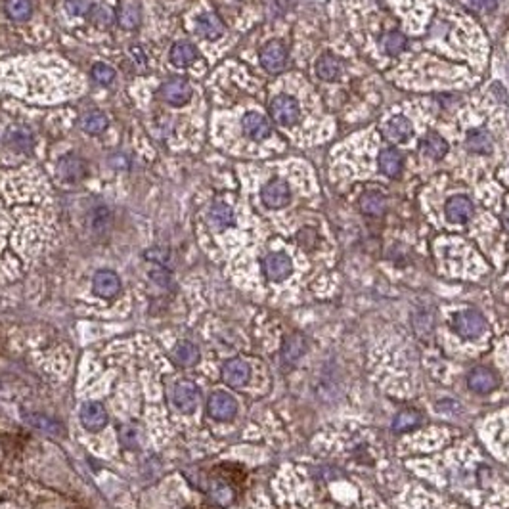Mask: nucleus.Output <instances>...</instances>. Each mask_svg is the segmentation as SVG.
I'll return each instance as SVG.
<instances>
[{
  "label": "nucleus",
  "mask_w": 509,
  "mask_h": 509,
  "mask_svg": "<svg viewBox=\"0 0 509 509\" xmlns=\"http://www.w3.org/2000/svg\"><path fill=\"white\" fill-rule=\"evenodd\" d=\"M454 332L463 339H477L486 332V320L477 310H462L454 316Z\"/></svg>",
  "instance_id": "1"
},
{
  "label": "nucleus",
  "mask_w": 509,
  "mask_h": 509,
  "mask_svg": "<svg viewBox=\"0 0 509 509\" xmlns=\"http://www.w3.org/2000/svg\"><path fill=\"white\" fill-rule=\"evenodd\" d=\"M270 113H272V119L276 121L282 127H291L295 125L299 117H301V108L293 96H276L272 103H270Z\"/></svg>",
  "instance_id": "2"
},
{
  "label": "nucleus",
  "mask_w": 509,
  "mask_h": 509,
  "mask_svg": "<svg viewBox=\"0 0 509 509\" xmlns=\"http://www.w3.org/2000/svg\"><path fill=\"white\" fill-rule=\"evenodd\" d=\"M207 412L209 416L216 419V421H230L238 414V402L236 398L224 393V390H216L209 397L207 402Z\"/></svg>",
  "instance_id": "3"
},
{
  "label": "nucleus",
  "mask_w": 509,
  "mask_h": 509,
  "mask_svg": "<svg viewBox=\"0 0 509 509\" xmlns=\"http://www.w3.org/2000/svg\"><path fill=\"white\" fill-rule=\"evenodd\" d=\"M260 199L262 203L266 205L269 209H282L291 201V190L289 184L282 178H274L270 180L269 184H264V188L260 190Z\"/></svg>",
  "instance_id": "4"
},
{
  "label": "nucleus",
  "mask_w": 509,
  "mask_h": 509,
  "mask_svg": "<svg viewBox=\"0 0 509 509\" xmlns=\"http://www.w3.org/2000/svg\"><path fill=\"white\" fill-rule=\"evenodd\" d=\"M262 270L270 282H284L293 272V262L286 253H270L269 257L262 260Z\"/></svg>",
  "instance_id": "5"
},
{
  "label": "nucleus",
  "mask_w": 509,
  "mask_h": 509,
  "mask_svg": "<svg viewBox=\"0 0 509 509\" xmlns=\"http://www.w3.org/2000/svg\"><path fill=\"white\" fill-rule=\"evenodd\" d=\"M223 380L228 387L243 389L251 380L249 364L240 358H232L223 366Z\"/></svg>",
  "instance_id": "6"
},
{
  "label": "nucleus",
  "mask_w": 509,
  "mask_h": 509,
  "mask_svg": "<svg viewBox=\"0 0 509 509\" xmlns=\"http://www.w3.org/2000/svg\"><path fill=\"white\" fill-rule=\"evenodd\" d=\"M260 64L269 73H280L287 65V50L280 40H272L260 50Z\"/></svg>",
  "instance_id": "7"
},
{
  "label": "nucleus",
  "mask_w": 509,
  "mask_h": 509,
  "mask_svg": "<svg viewBox=\"0 0 509 509\" xmlns=\"http://www.w3.org/2000/svg\"><path fill=\"white\" fill-rule=\"evenodd\" d=\"M173 400L180 412L192 414L199 402V390L192 381H180V383H176L175 390H173Z\"/></svg>",
  "instance_id": "8"
},
{
  "label": "nucleus",
  "mask_w": 509,
  "mask_h": 509,
  "mask_svg": "<svg viewBox=\"0 0 509 509\" xmlns=\"http://www.w3.org/2000/svg\"><path fill=\"white\" fill-rule=\"evenodd\" d=\"M81 423L86 431L98 433L108 425V414L100 402H84L81 408Z\"/></svg>",
  "instance_id": "9"
},
{
  "label": "nucleus",
  "mask_w": 509,
  "mask_h": 509,
  "mask_svg": "<svg viewBox=\"0 0 509 509\" xmlns=\"http://www.w3.org/2000/svg\"><path fill=\"white\" fill-rule=\"evenodd\" d=\"M241 129L245 132V136H249L251 140L255 142H260V140H266L272 132V127H270V121L260 115L257 112H251L247 115H243V121H241Z\"/></svg>",
  "instance_id": "10"
},
{
  "label": "nucleus",
  "mask_w": 509,
  "mask_h": 509,
  "mask_svg": "<svg viewBox=\"0 0 509 509\" xmlns=\"http://www.w3.org/2000/svg\"><path fill=\"white\" fill-rule=\"evenodd\" d=\"M94 293L102 299H113L119 295L121 291V280L113 270H100L94 274L92 280Z\"/></svg>",
  "instance_id": "11"
},
{
  "label": "nucleus",
  "mask_w": 509,
  "mask_h": 509,
  "mask_svg": "<svg viewBox=\"0 0 509 509\" xmlns=\"http://www.w3.org/2000/svg\"><path fill=\"white\" fill-rule=\"evenodd\" d=\"M446 219L450 221V223L456 224H462L467 223L469 219L473 216V203L469 197H465V195H454L450 197L448 201H446Z\"/></svg>",
  "instance_id": "12"
},
{
  "label": "nucleus",
  "mask_w": 509,
  "mask_h": 509,
  "mask_svg": "<svg viewBox=\"0 0 509 509\" xmlns=\"http://www.w3.org/2000/svg\"><path fill=\"white\" fill-rule=\"evenodd\" d=\"M161 98L173 105H184L192 98V86L182 79H173L161 86Z\"/></svg>",
  "instance_id": "13"
},
{
  "label": "nucleus",
  "mask_w": 509,
  "mask_h": 509,
  "mask_svg": "<svg viewBox=\"0 0 509 509\" xmlns=\"http://www.w3.org/2000/svg\"><path fill=\"white\" fill-rule=\"evenodd\" d=\"M316 73L322 81H327V83H334V81H339L345 73V65L337 56L325 52L320 56L318 64H316Z\"/></svg>",
  "instance_id": "14"
},
{
  "label": "nucleus",
  "mask_w": 509,
  "mask_h": 509,
  "mask_svg": "<svg viewBox=\"0 0 509 509\" xmlns=\"http://www.w3.org/2000/svg\"><path fill=\"white\" fill-rule=\"evenodd\" d=\"M25 421H27L29 427L37 429L38 433H42V435L54 436V438H60V436L65 435V427L60 421H56L54 417L42 416V414H27Z\"/></svg>",
  "instance_id": "15"
},
{
  "label": "nucleus",
  "mask_w": 509,
  "mask_h": 509,
  "mask_svg": "<svg viewBox=\"0 0 509 509\" xmlns=\"http://www.w3.org/2000/svg\"><path fill=\"white\" fill-rule=\"evenodd\" d=\"M414 134V129H412V123L404 117V115H397L387 123L385 127V140H389L393 144H402V142H408L410 136Z\"/></svg>",
  "instance_id": "16"
},
{
  "label": "nucleus",
  "mask_w": 509,
  "mask_h": 509,
  "mask_svg": "<svg viewBox=\"0 0 509 509\" xmlns=\"http://www.w3.org/2000/svg\"><path fill=\"white\" fill-rule=\"evenodd\" d=\"M117 21L123 29H136L142 21V8L136 0H121L117 8Z\"/></svg>",
  "instance_id": "17"
},
{
  "label": "nucleus",
  "mask_w": 509,
  "mask_h": 509,
  "mask_svg": "<svg viewBox=\"0 0 509 509\" xmlns=\"http://www.w3.org/2000/svg\"><path fill=\"white\" fill-rule=\"evenodd\" d=\"M467 385H469V389H471L473 393L486 395V393H491V390L496 389L498 380H496V375H494L491 370H486V368H477V370H473L471 373H469Z\"/></svg>",
  "instance_id": "18"
},
{
  "label": "nucleus",
  "mask_w": 509,
  "mask_h": 509,
  "mask_svg": "<svg viewBox=\"0 0 509 509\" xmlns=\"http://www.w3.org/2000/svg\"><path fill=\"white\" fill-rule=\"evenodd\" d=\"M195 29L197 33L203 38H209V40H216L224 35V23L219 19V16L214 14H201L197 21H195Z\"/></svg>",
  "instance_id": "19"
},
{
  "label": "nucleus",
  "mask_w": 509,
  "mask_h": 509,
  "mask_svg": "<svg viewBox=\"0 0 509 509\" xmlns=\"http://www.w3.org/2000/svg\"><path fill=\"white\" fill-rule=\"evenodd\" d=\"M207 223L214 230H226L236 223V216H234L232 207H228L226 203H214L207 213Z\"/></svg>",
  "instance_id": "20"
},
{
  "label": "nucleus",
  "mask_w": 509,
  "mask_h": 509,
  "mask_svg": "<svg viewBox=\"0 0 509 509\" xmlns=\"http://www.w3.org/2000/svg\"><path fill=\"white\" fill-rule=\"evenodd\" d=\"M171 358H173L176 366L190 368V366H194L195 362L199 360V349L192 341H180L171 352Z\"/></svg>",
  "instance_id": "21"
},
{
  "label": "nucleus",
  "mask_w": 509,
  "mask_h": 509,
  "mask_svg": "<svg viewBox=\"0 0 509 509\" xmlns=\"http://www.w3.org/2000/svg\"><path fill=\"white\" fill-rule=\"evenodd\" d=\"M380 171L389 178H397L402 171V156L397 148H383L380 153Z\"/></svg>",
  "instance_id": "22"
},
{
  "label": "nucleus",
  "mask_w": 509,
  "mask_h": 509,
  "mask_svg": "<svg viewBox=\"0 0 509 509\" xmlns=\"http://www.w3.org/2000/svg\"><path fill=\"white\" fill-rule=\"evenodd\" d=\"M58 171H60V175L64 176L65 180L77 182V180H81L84 175V161L79 158V156L69 153V156H64V158L60 159Z\"/></svg>",
  "instance_id": "23"
},
{
  "label": "nucleus",
  "mask_w": 509,
  "mask_h": 509,
  "mask_svg": "<svg viewBox=\"0 0 509 509\" xmlns=\"http://www.w3.org/2000/svg\"><path fill=\"white\" fill-rule=\"evenodd\" d=\"M6 142L10 144V148L19 149V151H29L33 148V134L31 130L16 125V127H10L6 132Z\"/></svg>",
  "instance_id": "24"
},
{
  "label": "nucleus",
  "mask_w": 509,
  "mask_h": 509,
  "mask_svg": "<svg viewBox=\"0 0 509 509\" xmlns=\"http://www.w3.org/2000/svg\"><path fill=\"white\" fill-rule=\"evenodd\" d=\"M467 148L471 149L473 153H482V156L491 153L492 148H494V140H492L491 132H486V130L482 129L469 130V134H467Z\"/></svg>",
  "instance_id": "25"
},
{
  "label": "nucleus",
  "mask_w": 509,
  "mask_h": 509,
  "mask_svg": "<svg viewBox=\"0 0 509 509\" xmlns=\"http://www.w3.org/2000/svg\"><path fill=\"white\" fill-rule=\"evenodd\" d=\"M197 60V50L194 48L192 42H176L175 47L171 48V62L176 67H188L190 64H194Z\"/></svg>",
  "instance_id": "26"
},
{
  "label": "nucleus",
  "mask_w": 509,
  "mask_h": 509,
  "mask_svg": "<svg viewBox=\"0 0 509 509\" xmlns=\"http://www.w3.org/2000/svg\"><path fill=\"white\" fill-rule=\"evenodd\" d=\"M306 351V343L301 335H289L282 349V358L286 364H295Z\"/></svg>",
  "instance_id": "27"
},
{
  "label": "nucleus",
  "mask_w": 509,
  "mask_h": 509,
  "mask_svg": "<svg viewBox=\"0 0 509 509\" xmlns=\"http://www.w3.org/2000/svg\"><path fill=\"white\" fill-rule=\"evenodd\" d=\"M421 149L425 151L427 158L443 159L446 156V151H448V142L440 134L429 132L423 138V142H421Z\"/></svg>",
  "instance_id": "28"
},
{
  "label": "nucleus",
  "mask_w": 509,
  "mask_h": 509,
  "mask_svg": "<svg viewBox=\"0 0 509 509\" xmlns=\"http://www.w3.org/2000/svg\"><path fill=\"white\" fill-rule=\"evenodd\" d=\"M408 45V38L406 35H402V33H398V31H390L387 33L385 37L381 38V48H383V52L385 54H389V56H398Z\"/></svg>",
  "instance_id": "29"
},
{
  "label": "nucleus",
  "mask_w": 509,
  "mask_h": 509,
  "mask_svg": "<svg viewBox=\"0 0 509 509\" xmlns=\"http://www.w3.org/2000/svg\"><path fill=\"white\" fill-rule=\"evenodd\" d=\"M209 498L213 501L214 506H219V508H228L234 498H236V492L232 488L230 484H226V482H216L213 488L209 491Z\"/></svg>",
  "instance_id": "30"
},
{
  "label": "nucleus",
  "mask_w": 509,
  "mask_h": 509,
  "mask_svg": "<svg viewBox=\"0 0 509 509\" xmlns=\"http://www.w3.org/2000/svg\"><path fill=\"white\" fill-rule=\"evenodd\" d=\"M81 129L88 134H100L108 129V117L102 112H90L81 119Z\"/></svg>",
  "instance_id": "31"
},
{
  "label": "nucleus",
  "mask_w": 509,
  "mask_h": 509,
  "mask_svg": "<svg viewBox=\"0 0 509 509\" xmlns=\"http://www.w3.org/2000/svg\"><path fill=\"white\" fill-rule=\"evenodd\" d=\"M4 8L8 12V16L16 21H25L33 12L31 0H6Z\"/></svg>",
  "instance_id": "32"
},
{
  "label": "nucleus",
  "mask_w": 509,
  "mask_h": 509,
  "mask_svg": "<svg viewBox=\"0 0 509 509\" xmlns=\"http://www.w3.org/2000/svg\"><path fill=\"white\" fill-rule=\"evenodd\" d=\"M360 209L362 213L373 214V216L383 214V211H385V199L380 194H364L360 199Z\"/></svg>",
  "instance_id": "33"
},
{
  "label": "nucleus",
  "mask_w": 509,
  "mask_h": 509,
  "mask_svg": "<svg viewBox=\"0 0 509 509\" xmlns=\"http://www.w3.org/2000/svg\"><path fill=\"white\" fill-rule=\"evenodd\" d=\"M119 438H121V445L125 446V448H129V450H136L142 443V433H140V429L136 425H123L119 429Z\"/></svg>",
  "instance_id": "34"
},
{
  "label": "nucleus",
  "mask_w": 509,
  "mask_h": 509,
  "mask_svg": "<svg viewBox=\"0 0 509 509\" xmlns=\"http://www.w3.org/2000/svg\"><path fill=\"white\" fill-rule=\"evenodd\" d=\"M88 14H90V21L98 27H110L113 23V12L105 4H96V6L90 8Z\"/></svg>",
  "instance_id": "35"
},
{
  "label": "nucleus",
  "mask_w": 509,
  "mask_h": 509,
  "mask_svg": "<svg viewBox=\"0 0 509 509\" xmlns=\"http://www.w3.org/2000/svg\"><path fill=\"white\" fill-rule=\"evenodd\" d=\"M112 224V213L108 207H98L92 211V219H90V226L94 232H103L110 228Z\"/></svg>",
  "instance_id": "36"
},
{
  "label": "nucleus",
  "mask_w": 509,
  "mask_h": 509,
  "mask_svg": "<svg viewBox=\"0 0 509 509\" xmlns=\"http://www.w3.org/2000/svg\"><path fill=\"white\" fill-rule=\"evenodd\" d=\"M416 425H419V414L412 412V410H404L402 414H398L395 417V423H393V427L397 431H410V429H414Z\"/></svg>",
  "instance_id": "37"
},
{
  "label": "nucleus",
  "mask_w": 509,
  "mask_h": 509,
  "mask_svg": "<svg viewBox=\"0 0 509 509\" xmlns=\"http://www.w3.org/2000/svg\"><path fill=\"white\" fill-rule=\"evenodd\" d=\"M92 79L98 81L100 84H110L115 79V71H113V67H110V65L96 64L92 67Z\"/></svg>",
  "instance_id": "38"
},
{
  "label": "nucleus",
  "mask_w": 509,
  "mask_h": 509,
  "mask_svg": "<svg viewBox=\"0 0 509 509\" xmlns=\"http://www.w3.org/2000/svg\"><path fill=\"white\" fill-rule=\"evenodd\" d=\"M462 4L471 12H492L498 6V0H462Z\"/></svg>",
  "instance_id": "39"
},
{
  "label": "nucleus",
  "mask_w": 509,
  "mask_h": 509,
  "mask_svg": "<svg viewBox=\"0 0 509 509\" xmlns=\"http://www.w3.org/2000/svg\"><path fill=\"white\" fill-rule=\"evenodd\" d=\"M90 8H92L90 0H65V10L71 16H84L90 12Z\"/></svg>",
  "instance_id": "40"
},
{
  "label": "nucleus",
  "mask_w": 509,
  "mask_h": 509,
  "mask_svg": "<svg viewBox=\"0 0 509 509\" xmlns=\"http://www.w3.org/2000/svg\"><path fill=\"white\" fill-rule=\"evenodd\" d=\"M146 257L149 260H156V262H161V264H165L169 259V253L165 249H151L146 253Z\"/></svg>",
  "instance_id": "41"
},
{
  "label": "nucleus",
  "mask_w": 509,
  "mask_h": 509,
  "mask_svg": "<svg viewBox=\"0 0 509 509\" xmlns=\"http://www.w3.org/2000/svg\"><path fill=\"white\" fill-rule=\"evenodd\" d=\"M151 278L156 280L158 284H161V286H167L171 276H169L167 272H163V270H153V272H151Z\"/></svg>",
  "instance_id": "42"
},
{
  "label": "nucleus",
  "mask_w": 509,
  "mask_h": 509,
  "mask_svg": "<svg viewBox=\"0 0 509 509\" xmlns=\"http://www.w3.org/2000/svg\"><path fill=\"white\" fill-rule=\"evenodd\" d=\"M504 224H506V228L509 230V209L506 211V214H504Z\"/></svg>",
  "instance_id": "43"
}]
</instances>
